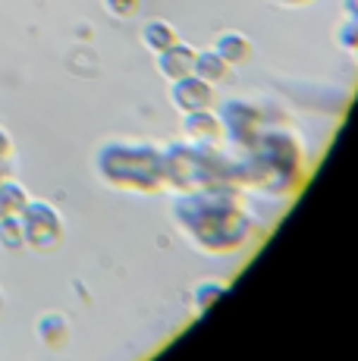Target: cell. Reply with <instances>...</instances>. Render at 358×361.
<instances>
[{"instance_id":"14","label":"cell","mask_w":358,"mask_h":361,"mask_svg":"<svg viewBox=\"0 0 358 361\" xmlns=\"http://www.w3.org/2000/svg\"><path fill=\"white\" fill-rule=\"evenodd\" d=\"M223 293H226L223 280H202L195 289H192V308H195V314H204Z\"/></svg>"},{"instance_id":"3","label":"cell","mask_w":358,"mask_h":361,"mask_svg":"<svg viewBox=\"0 0 358 361\" xmlns=\"http://www.w3.org/2000/svg\"><path fill=\"white\" fill-rule=\"evenodd\" d=\"M98 173L107 185L151 195L163 185V151L139 142H107L98 151Z\"/></svg>"},{"instance_id":"5","label":"cell","mask_w":358,"mask_h":361,"mask_svg":"<svg viewBox=\"0 0 358 361\" xmlns=\"http://www.w3.org/2000/svg\"><path fill=\"white\" fill-rule=\"evenodd\" d=\"M220 120H223V135L230 138L233 145L252 148V145L261 138V120H258V110H254L252 104L230 101Z\"/></svg>"},{"instance_id":"1","label":"cell","mask_w":358,"mask_h":361,"mask_svg":"<svg viewBox=\"0 0 358 361\" xmlns=\"http://www.w3.org/2000/svg\"><path fill=\"white\" fill-rule=\"evenodd\" d=\"M173 220L192 245L208 255L242 252L254 235V224L233 192H179Z\"/></svg>"},{"instance_id":"20","label":"cell","mask_w":358,"mask_h":361,"mask_svg":"<svg viewBox=\"0 0 358 361\" xmlns=\"http://www.w3.org/2000/svg\"><path fill=\"white\" fill-rule=\"evenodd\" d=\"M0 308H4V289H0Z\"/></svg>"},{"instance_id":"6","label":"cell","mask_w":358,"mask_h":361,"mask_svg":"<svg viewBox=\"0 0 358 361\" xmlns=\"http://www.w3.org/2000/svg\"><path fill=\"white\" fill-rule=\"evenodd\" d=\"M170 101L179 114H198V110H211L214 107V85L204 79H198L195 73L185 79L173 82L170 88Z\"/></svg>"},{"instance_id":"7","label":"cell","mask_w":358,"mask_h":361,"mask_svg":"<svg viewBox=\"0 0 358 361\" xmlns=\"http://www.w3.org/2000/svg\"><path fill=\"white\" fill-rule=\"evenodd\" d=\"M183 132H185V142L208 148V145H220V138H223V120H220V116H214L211 110L185 114Z\"/></svg>"},{"instance_id":"17","label":"cell","mask_w":358,"mask_h":361,"mask_svg":"<svg viewBox=\"0 0 358 361\" xmlns=\"http://www.w3.org/2000/svg\"><path fill=\"white\" fill-rule=\"evenodd\" d=\"M104 6L113 13L116 19H132L135 13H139L142 0H104Z\"/></svg>"},{"instance_id":"8","label":"cell","mask_w":358,"mask_h":361,"mask_svg":"<svg viewBox=\"0 0 358 361\" xmlns=\"http://www.w3.org/2000/svg\"><path fill=\"white\" fill-rule=\"evenodd\" d=\"M195 57H198L195 47L176 41L173 47H167V51L157 54V69H161V75H167L170 82H179V79H185V75L195 73Z\"/></svg>"},{"instance_id":"18","label":"cell","mask_w":358,"mask_h":361,"mask_svg":"<svg viewBox=\"0 0 358 361\" xmlns=\"http://www.w3.org/2000/svg\"><path fill=\"white\" fill-rule=\"evenodd\" d=\"M342 10L349 19H358V0H342Z\"/></svg>"},{"instance_id":"16","label":"cell","mask_w":358,"mask_h":361,"mask_svg":"<svg viewBox=\"0 0 358 361\" xmlns=\"http://www.w3.org/2000/svg\"><path fill=\"white\" fill-rule=\"evenodd\" d=\"M336 44L342 47V51H352L358 47V19H346V23L336 29Z\"/></svg>"},{"instance_id":"4","label":"cell","mask_w":358,"mask_h":361,"mask_svg":"<svg viewBox=\"0 0 358 361\" xmlns=\"http://www.w3.org/2000/svg\"><path fill=\"white\" fill-rule=\"evenodd\" d=\"M19 220H23L25 245L35 252H54L63 242V217L47 201H29Z\"/></svg>"},{"instance_id":"9","label":"cell","mask_w":358,"mask_h":361,"mask_svg":"<svg viewBox=\"0 0 358 361\" xmlns=\"http://www.w3.org/2000/svg\"><path fill=\"white\" fill-rule=\"evenodd\" d=\"M35 336L41 345H47V349H66L70 345V321H66L60 311H44V314L35 321Z\"/></svg>"},{"instance_id":"15","label":"cell","mask_w":358,"mask_h":361,"mask_svg":"<svg viewBox=\"0 0 358 361\" xmlns=\"http://www.w3.org/2000/svg\"><path fill=\"white\" fill-rule=\"evenodd\" d=\"M0 245L6 252H19L25 245V233H23V220L19 217H0Z\"/></svg>"},{"instance_id":"11","label":"cell","mask_w":358,"mask_h":361,"mask_svg":"<svg viewBox=\"0 0 358 361\" xmlns=\"http://www.w3.org/2000/svg\"><path fill=\"white\" fill-rule=\"evenodd\" d=\"M29 201L32 198L23 183H16V179H10V176L0 179V217H19Z\"/></svg>"},{"instance_id":"2","label":"cell","mask_w":358,"mask_h":361,"mask_svg":"<svg viewBox=\"0 0 358 361\" xmlns=\"http://www.w3.org/2000/svg\"><path fill=\"white\" fill-rule=\"evenodd\" d=\"M239 170L242 185L261 189L267 195H289L302 179L305 154L289 132H261V138L252 145V154L239 161Z\"/></svg>"},{"instance_id":"10","label":"cell","mask_w":358,"mask_h":361,"mask_svg":"<svg viewBox=\"0 0 358 361\" xmlns=\"http://www.w3.org/2000/svg\"><path fill=\"white\" fill-rule=\"evenodd\" d=\"M214 51L230 63V69H236V66H245L252 60V41L245 38L242 32L226 29L214 38Z\"/></svg>"},{"instance_id":"19","label":"cell","mask_w":358,"mask_h":361,"mask_svg":"<svg viewBox=\"0 0 358 361\" xmlns=\"http://www.w3.org/2000/svg\"><path fill=\"white\" fill-rule=\"evenodd\" d=\"M277 4H283V6H305V4H311V0H277Z\"/></svg>"},{"instance_id":"21","label":"cell","mask_w":358,"mask_h":361,"mask_svg":"<svg viewBox=\"0 0 358 361\" xmlns=\"http://www.w3.org/2000/svg\"><path fill=\"white\" fill-rule=\"evenodd\" d=\"M355 60H358V47H355Z\"/></svg>"},{"instance_id":"12","label":"cell","mask_w":358,"mask_h":361,"mask_svg":"<svg viewBox=\"0 0 358 361\" xmlns=\"http://www.w3.org/2000/svg\"><path fill=\"white\" fill-rule=\"evenodd\" d=\"M195 75H198V79H204V82H211V85H220V82L230 75V63L220 57L214 47H208V51H198Z\"/></svg>"},{"instance_id":"13","label":"cell","mask_w":358,"mask_h":361,"mask_svg":"<svg viewBox=\"0 0 358 361\" xmlns=\"http://www.w3.org/2000/svg\"><path fill=\"white\" fill-rule=\"evenodd\" d=\"M176 41H179L176 29H173L170 23H163V19H151V23L142 29V44L148 47V51H154V54H161V51H167V47H173Z\"/></svg>"}]
</instances>
